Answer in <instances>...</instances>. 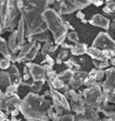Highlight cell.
<instances>
[{
    "label": "cell",
    "instance_id": "cell-1",
    "mask_svg": "<svg viewBox=\"0 0 115 121\" xmlns=\"http://www.w3.org/2000/svg\"><path fill=\"white\" fill-rule=\"evenodd\" d=\"M17 5L26 25V39L34 34L46 32L48 27L42 14L48 8L47 0H17Z\"/></svg>",
    "mask_w": 115,
    "mask_h": 121
},
{
    "label": "cell",
    "instance_id": "cell-2",
    "mask_svg": "<svg viewBox=\"0 0 115 121\" xmlns=\"http://www.w3.org/2000/svg\"><path fill=\"white\" fill-rule=\"evenodd\" d=\"M53 101L39 95L37 92H30L22 99L20 112L27 120H49L47 111L52 106Z\"/></svg>",
    "mask_w": 115,
    "mask_h": 121
},
{
    "label": "cell",
    "instance_id": "cell-3",
    "mask_svg": "<svg viewBox=\"0 0 115 121\" xmlns=\"http://www.w3.org/2000/svg\"><path fill=\"white\" fill-rule=\"evenodd\" d=\"M42 18L47 24L48 29L54 37V43L61 45L67 38L68 30L65 27L64 20L54 8H47L42 14Z\"/></svg>",
    "mask_w": 115,
    "mask_h": 121
},
{
    "label": "cell",
    "instance_id": "cell-4",
    "mask_svg": "<svg viewBox=\"0 0 115 121\" xmlns=\"http://www.w3.org/2000/svg\"><path fill=\"white\" fill-rule=\"evenodd\" d=\"M20 13L17 0H0V19H1V34L3 32H13L18 25L17 20Z\"/></svg>",
    "mask_w": 115,
    "mask_h": 121
},
{
    "label": "cell",
    "instance_id": "cell-5",
    "mask_svg": "<svg viewBox=\"0 0 115 121\" xmlns=\"http://www.w3.org/2000/svg\"><path fill=\"white\" fill-rule=\"evenodd\" d=\"M83 97L86 105L96 109L98 112H102L103 109L108 107V99L102 90V87L98 85H93L83 90Z\"/></svg>",
    "mask_w": 115,
    "mask_h": 121
},
{
    "label": "cell",
    "instance_id": "cell-6",
    "mask_svg": "<svg viewBox=\"0 0 115 121\" xmlns=\"http://www.w3.org/2000/svg\"><path fill=\"white\" fill-rule=\"evenodd\" d=\"M21 103H22V99H20L16 93H7L5 91H1L0 106H1V110L5 111L8 115H18L20 112Z\"/></svg>",
    "mask_w": 115,
    "mask_h": 121
},
{
    "label": "cell",
    "instance_id": "cell-7",
    "mask_svg": "<svg viewBox=\"0 0 115 121\" xmlns=\"http://www.w3.org/2000/svg\"><path fill=\"white\" fill-rule=\"evenodd\" d=\"M65 96L70 101L71 110H73L76 114H82L85 111V107H86V103H85V99L83 97V90H79L77 93L75 89L71 88L64 92Z\"/></svg>",
    "mask_w": 115,
    "mask_h": 121
},
{
    "label": "cell",
    "instance_id": "cell-8",
    "mask_svg": "<svg viewBox=\"0 0 115 121\" xmlns=\"http://www.w3.org/2000/svg\"><path fill=\"white\" fill-rule=\"evenodd\" d=\"M106 80L103 82L102 90L108 101L115 104V67H110L105 70Z\"/></svg>",
    "mask_w": 115,
    "mask_h": 121
},
{
    "label": "cell",
    "instance_id": "cell-9",
    "mask_svg": "<svg viewBox=\"0 0 115 121\" xmlns=\"http://www.w3.org/2000/svg\"><path fill=\"white\" fill-rule=\"evenodd\" d=\"M92 46L104 50H115V41L106 32H99L93 40Z\"/></svg>",
    "mask_w": 115,
    "mask_h": 121
},
{
    "label": "cell",
    "instance_id": "cell-10",
    "mask_svg": "<svg viewBox=\"0 0 115 121\" xmlns=\"http://www.w3.org/2000/svg\"><path fill=\"white\" fill-rule=\"evenodd\" d=\"M86 54H88L92 59L101 60V61H108V60H110L115 56V50H104L91 46L88 47Z\"/></svg>",
    "mask_w": 115,
    "mask_h": 121
},
{
    "label": "cell",
    "instance_id": "cell-11",
    "mask_svg": "<svg viewBox=\"0 0 115 121\" xmlns=\"http://www.w3.org/2000/svg\"><path fill=\"white\" fill-rule=\"evenodd\" d=\"M49 86V89L51 91V99L53 101V105L54 106H61L63 107L64 109H66L67 111L71 110V106H70V103H69V100L67 99V97L65 96L64 93H61L59 92V90L55 89L52 87V85L48 84Z\"/></svg>",
    "mask_w": 115,
    "mask_h": 121
},
{
    "label": "cell",
    "instance_id": "cell-12",
    "mask_svg": "<svg viewBox=\"0 0 115 121\" xmlns=\"http://www.w3.org/2000/svg\"><path fill=\"white\" fill-rule=\"evenodd\" d=\"M26 65L29 67L33 81L47 82V76H46V70H45L44 65L32 63V62H27Z\"/></svg>",
    "mask_w": 115,
    "mask_h": 121
},
{
    "label": "cell",
    "instance_id": "cell-13",
    "mask_svg": "<svg viewBox=\"0 0 115 121\" xmlns=\"http://www.w3.org/2000/svg\"><path fill=\"white\" fill-rule=\"evenodd\" d=\"M88 72L83 70H76L74 71V74L69 81V85L73 89H79L82 85H84V80L87 78Z\"/></svg>",
    "mask_w": 115,
    "mask_h": 121
},
{
    "label": "cell",
    "instance_id": "cell-14",
    "mask_svg": "<svg viewBox=\"0 0 115 121\" xmlns=\"http://www.w3.org/2000/svg\"><path fill=\"white\" fill-rule=\"evenodd\" d=\"M75 120H99L98 111L94 108L86 105L85 107V111L82 114H76Z\"/></svg>",
    "mask_w": 115,
    "mask_h": 121
},
{
    "label": "cell",
    "instance_id": "cell-15",
    "mask_svg": "<svg viewBox=\"0 0 115 121\" xmlns=\"http://www.w3.org/2000/svg\"><path fill=\"white\" fill-rule=\"evenodd\" d=\"M92 26H96V27H100L103 28L105 30H107L110 28V20L108 18H106L105 16L101 15V14H95L92 16V18L89 20Z\"/></svg>",
    "mask_w": 115,
    "mask_h": 121
},
{
    "label": "cell",
    "instance_id": "cell-16",
    "mask_svg": "<svg viewBox=\"0 0 115 121\" xmlns=\"http://www.w3.org/2000/svg\"><path fill=\"white\" fill-rule=\"evenodd\" d=\"M0 51H1V54L3 55V57L9 59L12 63L17 62V57H18V55H16V53L12 52L9 45H8V41H6L3 37H1V46H0Z\"/></svg>",
    "mask_w": 115,
    "mask_h": 121
},
{
    "label": "cell",
    "instance_id": "cell-17",
    "mask_svg": "<svg viewBox=\"0 0 115 121\" xmlns=\"http://www.w3.org/2000/svg\"><path fill=\"white\" fill-rule=\"evenodd\" d=\"M37 42L38 41H28V43H25V45H23V47L19 51L18 57H17V62L18 63H26L25 62V57H26V55L36 46Z\"/></svg>",
    "mask_w": 115,
    "mask_h": 121
},
{
    "label": "cell",
    "instance_id": "cell-18",
    "mask_svg": "<svg viewBox=\"0 0 115 121\" xmlns=\"http://www.w3.org/2000/svg\"><path fill=\"white\" fill-rule=\"evenodd\" d=\"M8 72H9V74H10L11 78H12V83L17 84L19 86L22 85L23 78H22V76H21V74H20L18 68L16 67V65L14 63L11 64V66L9 67V69H8Z\"/></svg>",
    "mask_w": 115,
    "mask_h": 121
},
{
    "label": "cell",
    "instance_id": "cell-19",
    "mask_svg": "<svg viewBox=\"0 0 115 121\" xmlns=\"http://www.w3.org/2000/svg\"><path fill=\"white\" fill-rule=\"evenodd\" d=\"M8 45H9L11 51L13 53H17L21 50V47L18 42V33H17V29L14 30L13 32H11V35L9 36L8 39Z\"/></svg>",
    "mask_w": 115,
    "mask_h": 121
},
{
    "label": "cell",
    "instance_id": "cell-20",
    "mask_svg": "<svg viewBox=\"0 0 115 121\" xmlns=\"http://www.w3.org/2000/svg\"><path fill=\"white\" fill-rule=\"evenodd\" d=\"M88 47L85 43H76L75 45H73V47L70 49L71 50V54L73 56H80L83 55L87 52Z\"/></svg>",
    "mask_w": 115,
    "mask_h": 121
},
{
    "label": "cell",
    "instance_id": "cell-21",
    "mask_svg": "<svg viewBox=\"0 0 115 121\" xmlns=\"http://www.w3.org/2000/svg\"><path fill=\"white\" fill-rule=\"evenodd\" d=\"M0 84L2 89H6L8 86L12 84V78L8 71L2 70L0 73Z\"/></svg>",
    "mask_w": 115,
    "mask_h": 121
},
{
    "label": "cell",
    "instance_id": "cell-22",
    "mask_svg": "<svg viewBox=\"0 0 115 121\" xmlns=\"http://www.w3.org/2000/svg\"><path fill=\"white\" fill-rule=\"evenodd\" d=\"M64 64L66 65V67H68L69 69H72V70H74V71L81 70V68H82L80 62L74 57H70L69 59H67L66 61H64Z\"/></svg>",
    "mask_w": 115,
    "mask_h": 121
},
{
    "label": "cell",
    "instance_id": "cell-23",
    "mask_svg": "<svg viewBox=\"0 0 115 121\" xmlns=\"http://www.w3.org/2000/svg\"><path fill=\"white\" fill-rule=\"evenodd\" d=\"M42 48L41 47V44H40V42H37V44L36 46L34 47V48L29 52L27 55H26V57H25V62H31L32 60L35 59V57L37 56V54L39 53V50Z\"/></svg>",
    "mask_w": 115,
    "mask_h": 121
},
{
    "label": "cell",
    "instance_id": "cell-24",
    "mask_svg": "<svg viewBox=\"0 0 115 121\" xmlns=\"http://www.w3.org/2000/svg\"><path fill=\"white\" fill-rule=\"evenodd\" d=\"M50 39L49 34L47 32H42V33H37L32 35L29 39H27L28 41H38V42H46Z\"/></svg>",
    "mask_w": 115,
    "mask_h": 121
},
{
    "label": "cell",
    "instance_id": "cell-25",
    "mask_svg": "<svg viewBox=\"0 0 115 121\" xmlns=\"http://www.w3.org/2000/svg\"><path fill=\"white\" fill-rule=\"evenodd\" d=\"M74 74V70H72V69H66V70L62 71L61 73H59L58 74V77L60 78L61 80H63L64 82H66V83H69L70 79L72 78V76H73Z\"/></svg>",
    "mask_w": 115,
    "mask_h": 121
},
{
    "label": "cell",
    "instance_id": "cell-26",
    "mask_svg": "<svg viewBox=\"0 0 115 121\" xmlns=\"http://www.w3.org/2000/svg\"><path fill=\"white\" fill-rule=\"evenodd\" d=\"M91 62L94 65L95 68L97 69H104L106 67L110 66V62L109 61H101V60H97V59H92L91 58Z\"/></svg>",
    "mask_w": 115,
    "mask_h": 121
},
{
    "label": "cell",
    "instance_id": "cell-27",
    "mask_svg": "<svg viewBox=\"0 0 115 121\" xmlns=\"http://www.w3.org/2000/svg\"><path fill=\"white\" fill-rule=\"evenodd\" d=\"M44 83L45 82H43V81H33V83L29 86V88H30V90L33 92L39 93L42 90V88H43Z\"/></svg>",
    "mask_w": 115,
    "mask_h": 121
},
{
    "label": "cell",
    "instance_id": "cell-28",
    "mask_svg": "<svg viewBox=\"0 0 115 121\" xmlns=\"http://www.w3.org/2000/svg\"><path fill=\"white\" fill-rule=\"evenodd\" d=\"M115 11V2L114 1H109L106 2V5L103 7V12L106 14L109 15H113Z\"/></svg>",
    "mask_w": 115,
    "mask_h": 121
},
{
    "label": "cell",
    "instance_id": "cell-29",
    "mask_svg": "<svg viewBox=\"0 0 115 121\" xmlns=\"http://www.w3.org/2000/svg\"><path fill=\"white\" fill-rule=\"evenodd\" d=\"M69 55V51H68V49H63L61 48L60 50V52H59V54L57 55V58H56V63L57 64H61L63 62V60H64L67 56Z\"/></svg>",
    "mask_w": 115,
    "mask_h": 121
},
{
    "label": "cell",
    "instance_id": "cell-30",
    "mask_svg": "<svg viewBox=\"0 0 115 121\" xmlns=\"http://www.w3.org/2000/svg\"><path fill=\"white\" fill-rule=\"evenodd\" d=\"M67 39L69 40L72 43H78L79 42V37H78V34L76 33L74 30H72L71 32H68L67 33Z\"/></svg>",
    "mask_w": 115,
    "mask_h": 121
},
{
    "label": "cell",
    "instance_id": "cell-31",
    "mask_svg": "<svg viewBox=\"0 0 115 121\" xmlns=\"http://www.w3.org/2000/svg\"><path fill=\"white\" fill-rule=\"evenodd\" d=\"M11 64H12V62L9 59H7L5 57H3L1 60H0V68H1L2 70H7V69H9Z\"/></svg>",
    "mask_w": 115,
    "mask_h": 121
},
{
    "label": "cell",
    "instance_id": "cell-32",
    "mask_svg": "<svg viewBox=\"0 0 115 121\" xmlns=\"http://www.w3.org/2000/svg\"><path fill=\"white\" fill-rule=\"evenodd\" d=\"M22 78H23V81H25V82H27V81H29V80H31V79H32L30 70H29V67L26 65V64H25V66H24V68H23Z\"/></svg>",
    "mask_w": 115,
    "mask_h": 121
},
{
    "label": "cell",
    "instance_id": "cell-33",
    "mask_svg": "<svg viewBox=\"0 0 115 121\" xmlns=\"http://www.w3.org/2000/svg\"><path fill=\"white\" fill-rule=\"evenodd\" d=\"M52 45H53V42L51 41L50 39H49L48 41H46V42H45V44L43 45V47L41 48V54L43 55V56H45L46 54H48L50 47L52 46Z\"/></svg>",
    "mask_w": 115,
    "mask_h": 121
},
{
    "label": "cell",
    "instance_id": "cell-34",
    "mask_svg": "<svg viewBox=\"0 0 115 121\" xmlns=\"http://www.w3.org/2000/svg\"><path fill=\"white\" fill-rule=\"evenodd\" d=\"M44 60H42V64H49V65H51V66H53L54 65V63H56V61L51 57V56L49 55V54H46L45 56H44Z\"/></svg>",
    "mask_w": 115,
    "mask_h": 121
},
{
    "label": "cell",
    "instance_id": "cell-35",
    "mask_svg": "<svg viewBox=\"0 0 115 121\" xmlns=\"http://www.w3.org/2000/svg\"><path fill=\"white\" fill-rule=\"evenodd\" d=\"M18 87H19V85L12 83L11 85H9L5 89V92H7V93H16L17 91H18Z\"/></svg>",
    "mask_w": 115,
    "mask_h": 121
},
{
    "label": "cell",
    "instance_id": "cell-36",
    "mask_svg": "<svg viewBox=\"0 0 115 121\" xmlns=\"http://www.w3.org/2000/svg\"><path fill=\"white\" fill-rule=\"evenodd\" d=\"M102 113H103L106 117H109V118H112L113 120H115V111L113 110H108L107 108L106 109L102 110Z\"/></svg>",
    "mask_w": 115,
    "mask_h": 121
},
{
    "label": "cell",
    "instance_id": "cell-37",
    "mask_svg": "<svg viewBox=\"0 0 115 121\" xmlns=\"http://www.w3.org/2000/svg\"><path fill=\"white\" fill-rule=\"evenodd\" d=\"M60 120H67V121H72V120H75V116L72 115L69 112H66L65 114H63L61 117H60Z\"/></svg>",
    "mask_w": 115,
    "mask_h": 121
},
{
    "label": "cell",
    "instance_id": "cell-38",
    "mask_svg": "<svg viewBox=\"0 0 115 121\" xmlns=\"http://www.w3.org/2000/svg\"><path fill=\"white\" fill-rule=\"evenodd\" d=\"M104 76H105V71L103 69H98L97 73H96V76H95V80L100 81V80H102V78H103Z\"/></svg>",
    "mask_w": 115,
    "mask_h": 121
},
{
    "label": "cell",
    "instance_id": "cell-39",
    "mask_svg": "<svg viewBox=\"0 0 115 121\" xmlns=\"http://www.w3.org/2000/svg\"><path fill=\"white\" fill-rule=\"evenodd\" d=\"M97 70H98V69L97 68H92L90 71L88 72V77L89 78H91V79H94L95 80V76H96V73H97Z\"/></svg>",
    "mask_w": 115,
    "mask_h": 121
},
{
    "label": "cell",
    "instance_id": "cell-40",
    "mask_svg": "<svg viewBox=\"0 0 115 121\" xmlns=\"http://www.w3.org/2000/svg\"><path fill=\"white\" fill-rule=\"evenodd\" d=\"M90 2L91 4H94L95 6L98 7V6H101L105 2V0H90Z\"/></svg>",
    "mask_w": 115,
    "mask_h": 121
},
{
    "label": "cell",
    "instance_id": "cell-41",
    "mask_svg": "<svg viewBox=\"0 0 115 121\" xmlns=\"http://www.w3.org/2000/svg\"><path fill=\"white\" fill-rule=\"evenodd\" d=\"M7 113L5 111L1 110V115H0V120L1 121H5V120H8V117H7Z\"/></svg>",
    "mask_w": 115,
    "mask_h": 121
},
{
    "label": "cell",
    "instance_id": "cell-42",
    "mask_svg": "<svg viewBox=\"0 0 115 121\" xmlns=\"http://www.w3.org/2000/svg\"><path fill=\"white\" fill-rule=\"evenodd\" d=\"M76 17H77L78 19H80V20H83V19H85V14L83 13L81 10H78L77 14H76Z\"/></svg>",
    "mask_w": 115,
    "mask_h": 121
},
{
    "label": "cell",
    "instance_id": "cell-43",
    "mask_svg": "<svg viewBox=\"0 0 115 121\" xmlns=\"http://www.w3.org/2000/svg\"><path fill=\"white\" fill-rule=\"evenodd\" d=\"M60 46H61V48H63V49H71L72 47H73V45L68 44V43H65V42H63Z\"/></svg>",
    "mask_w": 115,
    "mask_h": 121
},
{
    "label": "cell",
    "instance_id": "cell-44",
    "mask_svg": "<svg viewBox=\"0 0 115 121\" xmlns=\"http://www.w3.org/2000/svg\"><path fill=\"white\" fill-rule=\"evenodd\" d=\"M60 46V45H58V44H53L52 46L50 47V49H49V52L50 53H52V52H55L57 49H58V47Z\"/></svg>",
    "mask_w": 115,
    "mask_h": 121
},
{
    "label": "cell",
    "instance_id": "cell-45",
    "mask_svg": "<svg viewBox=\"0 0 115 121\" xmlns=\"http://www.w3.org/2000/svg\"><path fill=\"white\" fill-rule=\"evenodd\" d=\"M64 24H65V27L67 28V30H69V29H71V30H74V27L72 26V25L68 22V21H64Z\"/></svg>",
    "mask_w": 115,
    "mask_h": 121
},
{
    "label": "cell",
    "instance_id": "cell-46",
    "mask_svg": "<svg viewBox=\"0 0 115 121\" xmlns=\"http://www.w3.org/2000/svg\"><path fill=\"white\" fill-rule=\"evenodd\" d=\"M110 27L113 28V29H115V18H113V19H112L111 23H110Z\"/></svg>",
    "mask_w": 115,
    "mask_h": 121
},
{
    "label": "cell",
    "instance_id": "cell-47",
    "mask_svg": "<svg viewBox=\"0 0 115 121\" xmlns=\"http://www.w3.org/2000/svg\"><path fill=\"white\" fill-rule=\"evenodd\" d=\"M81 22H82V23H87V22H89V21H87V20L83 19V20H81Z\"/></svg>",
    "mask_w": 115,
    "mask_h": 121
},
{
    "label": "cell",
    "instance_id": "cell-48",
    "mask_svg": "<svg viewBox=\"0 0 115 121\" xmlns=\"http://www.w3.org/2000/svg\"><path fill=\"white\" fill-rule=\"evenodd\" d=\"M109 1H113V0H105V2H109Z\"/></svg>",
    "mask_w": 115,
    "mask_h": 121
}]
</instances>
